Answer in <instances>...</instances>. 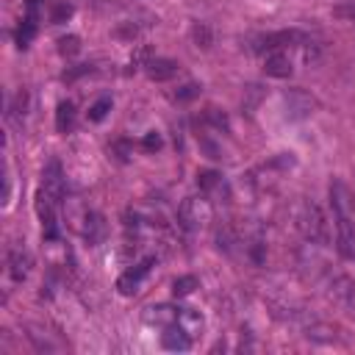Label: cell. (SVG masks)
<instances>
[{
	"label": "cell",
	"instance_id": "obj_1",
	"mask_svg": "<svg viewBox=\"0 0 355 355\" xmlns=\"http://www.w3.org/2000/svg\"><path fill=\"white\" fill-rule=\"evenodd\" d=\"M294 225L311 244H330V222L313 200H300L294 208Z\"/></svg>",
	"mask_w": 355,
	"mask_h": 355
},
{
	"label": "cell",
	"instance_id": "obj_2",
	"mask_svg": "<svg viewBox=\"0 0 355 355\" xmlns=\"http://www.w3.org/2000/svg\"><path fill=\"white\" fill-rule=\"evenodd\" d=\"M214 216V208H211V200L208 197H186L178 208V222L180 227L186 230H202Z\"/></svg>",
	"mask_w": 355,
	"mask_h": 355
},
{
	"label": "cell",
	"instance_id": "obj_3",
	"mask_svg": "<svg viewBox=\"0 0 355 355\" xmlns=\"http://www.w3.org/2000/svg\"><path fill=\"white\" fill-rule=\"evenodd\" d=\"M283 103H286V116L288 119H305L316 108V100L305 89H288L283 94Z\"/></svg>",
	"mask_w": 355,
	"mask_h": 355
},
{
	"label": "cell",
	"instance_id": "obj_4",
	"mask_svg": "<svg viewBox=\"0 0 355 355\" xmlns=\"http://www.w3.org/2000/svg\"><path fill=\"white\" fill-rule=\"evenodd\" d=\"M153 263H155V258H144V261H139L133 269L122 272V275H119V280H116V291H119L122 297H133V294L139 291L141 280L147 277V272H150V266H153Z\"/></svg>",
	"mask_w": 355,
	"mask_h": 355
},
{
	"label": "cell",
	"instance_id": "obj_5",
	"mask_svg": "<svg viewBox=\"0 0 355 355\" xmlns=\"http://www.w3.org/2000/svg\"><path fill=\"white\" fill-rule=\"evenodd\" d=\"M31 266H33V255H31L28 247L17 244V247L8 250V275H11L17 283H22V280L31 275Z\"/></svg>",
	"mask_w": 355,
	"mask_h": 355
},
{
	"label": "cell",
	"instance_id": "obj_6",
	"mask_svg": "<svg viewBox=\"0 0 355 355\" xmlns=\"http://www.w3.org/2000/svg\"><path fill=\"white\" fill-rule=\"evenodd\" d=\"M42 189L53 197V200H64V172H61V164L58 161H50L42 172Z\"/></svg>",
	"mask_w": 355,
	"mask_h": 355
},
{
	"label": "cell",
	"instance_id": "obj_7",
	"mask_svg": "<svg viewBox=\"0 0 355 355\" xmlns=\"http://www.w3.org/2000/svg\"><path fill=\"white\" fill-rule=\"evenodd\" d=\"M178 316H180V308L166 305V302H161V305H150V308L144 311V322H147L150 327H161V330L169 327V324H175Z\"/></svg>",
	"mask_w": 355,
	"mask_h": 355
},
{
	"label": "cell",
	"instance_id": "obj_8",
	"mask_svg": "<svg viewBox=\"0 0 355 355\" xmlns=\"http://www.w3.org/2000/svg\"><path fill=\"white\" fill-rule=\"evenodd\" d=\"M330 205H333V214H336V216H352V197H349V189H347L344 180H338V178L330 180Z\"/></svg>",
	"mask_w": 355,
	"mask_h": 355
},
{
	"label": "cell",
	"instance_id": "obj_9",
	"mask_svg": "<svg viewBox=\"0 0 355 355\" xmlns=\"http://www.w3.org/2000/svg\"><path fill=\"white\" fill-rule=\"evenodd\" d=\"M178 61H172V58H150L147 64H144V72H147V78L150 80H155V83H164V80H172L175 75H178Z\"/></svg>",
	"mask_w": 355,
	"mask_h": 355
},
{
	"label": "cell",
	"instance_id": "obj_10",
	"mask_svg": "<svg viewBox=\"0 0 355 355\" xmlns=\"http://www.w3.org/2000/svg\"><path fill=\"white\" fill-rule=\"evenodd\" d=\"M263 72H266L269 78H288V75L294 72V67H291V58H288L283 50H272V53H266V58H263Z\"/></svg>",
	"mask_w": 355,
	"mask_h": 355
},
{
	"label": "cell",
	"instance_id": "obj_11",
	"mask_svg": "<svg viewBox=\"0 0 355 355\" xmlns=\"http://www.w3.org/2000/svg\"><path fill=\"white\" fill-rule=\"evenodd\" d=\"M161 347H164V349H175V352H186V349L191 347V336L175 322V324L164 327V333H161Z\"/></svg>",
	"mask_w": 355,
	"mask_h": 355
},
{
	"label": "cell",
	"instance_id": "obj_12",
	"mask_svg": "<svg viewBox=\"0 0 355 355\" xmlns=\"http://www.w3.org/2000/svg\"><path fill=\"white\" fill-rule=\"evenodd\" d=\"M327 286H330V297L333 300H338V302H352L355 300V283L347 275H333Z\"/></svg>",
	"mask_w": 355,
	"mask_h": 355
},
{
	"label": "cell",
	"instance_id": "obj_13",
	"mask_svg": "<svg viewBox=\"0 0 355 355\" xmlns=\"http://www.w3.org/2000/svg\"><path fill=\"white\" fill-rule=\"evenodd\" d=\"M55 128L58 133H69L75 128V103L72 100H61L55 108Z\"/></svg>",
	"mask_w": 355,
	"mask_h": 355
},
{
	"label": "cell",
	"instance_id": "obj_14",
	"mask_svg": "<svg viewBox=\"0 0 355 355\" xmlns=\"http://www.w3.org/2000/svg\"><path fill=\"white\" fill-rule=\"evenodd\" d=\"M178 324L194 338L200 330H202V316L194 311V308H180V316H178Z\"/></svg>",
	"mask_w": 355,
	"mask_h": 355
},
{
	"label": "cell",
	"instance_id": "obj_15",
	"mask_svg": "<svg viewBox=\"0 0 355 355\" xmlns=\"http://www.w3.org/2000/svg\"><path fill=\"white\" fill-rule=\"evenodd\" d=\"M197 186H200L205 194H211V191L225 189V180H222L219 172H214V169H202V172H197Z\"/></svg>",
	"mask_w": 355,
	"mask_h": 355
},
{
	"label": "cell",
	"instance_id": "obj_16",
	"mask_svg": "<svg viewBox=\"0 0 355 355\" xmlns=\"http://www.w3.org/2000/svg\"><path fill=\"white\" fill-rule=\"evenodd\" d=\"M83 222H86V227H83V236L92 241V244H97L100 239H103V230H105V225H103V219L97 216V214H92V211H86V216H83Z\"/></svg>",
	"mask_w": 355,
	"mask_h": 355
},
{
	"label": "cell",
	"instance_id": "obj_17",
	"mask_svg": "<svg viewBox=\"0 0 355 355\" xmlns=\"http://www.w3.org/2000/svg\"><path fill=\"white\" fill-rule=\"evenodd\" d=\"M305 338L330 344V341H336V327H330V324H308L305 327Z\"/></svg>",
	"mask_w": 355,
	"mask_h": 355
},
{
	"label": "cell",
	"instance_id": "obj_18",
	"mask_svg": "<svg viewBox=\"0 0 355 355\" xmlns=\"http://www.w3.org/2000/svg\"><path fill=\"white\" fill-rule=\"evenodd\" d=\"M55 50H58L64 58H72V55L80 53V39H78L75 33H67V36H61V39L55 42Z\"/></svg>",
	"mask_w": 355,
	"mask_h": 355
},
{
	"label": "cell",
	"instance_id": "obj_19",
	"mask_svg": "<svg viewBox=\"0 0 355 355\" xmlns=\"http://www.w3.org/2000/svg\"><path fill=\"white\" fill-rule=\"evenodd\" d=\"M33 36H36V19L25 17V19H22V25L17 28V44L25 50V47L33 42Z\"/></svg>",
	"mask_w": 355,
	"mask_h": 355
},
{
	"label": "cell",
	"instance_id": "obj_20",
	"mask_svg": "<svg viewBox=\"0 0 355 355\" xmlns=\"http://www.w3.org/2000/svg\"><path fill=\"white\" fill-rule=\"evenodd\" d=\"M197 286H200V283H197L194 275H183V277H178V280L172 283V294H175V297H189Z\"/></svg>",
	"mask_w": 355,
	"mask_h": 355
},
{
	"label": "cell",
	"instance_id": "obj_21",
	"mask_svg": "<svg viewBox=\"0 0 355 355\" xmlns=\"http://www.w3.org/2000/svg\"><path fill=\"white\" fill-rule=\"evenodd\" d=\"M191 39H194L197 47H211L214 33H211V28H208L205 22H194V28H191Z\"/></svg>",
	"mask_w": 355,
	"mask_h": 355
},
{
	"label": "cell",
	"instance_id": "obj_22",
	"mask_svg": "<svg viewBox=\"0 0 355 355\" xmlns=\"http://www.w3.org/2000/svg\"><path fill=\"white\" fill-rule=\"evenodd\" d=\"M108 111H111V97H100V100L92 103V108H89V119H92V122H100V119H105Z\"/></svg>",
	"mask_w": 355,
	"mask_h": 355
},
{
	"label": "cell",
	"instance_id": "obj_23",
	"mask_svg": "<svg viewBox=\"0 0 355 355\" xmlns=\"http://www.w3.org/2000/svg\"><path fill=\"white\" fill-rule=\"evenodd\" d=\"M200 89H202V86L194 83V80H191V83H183V86L175 92V100H178V103H189V100H194V97L200 94Z\"/></svg>",
	"mask_w": 355,
	"mask_h": 355
},
{
	"label": "cell",
	"instance_id": "obj_24",
	"mask_svg": "<svg viewBox=\"0 0 355 355\" xmlns=\"http://www.w3.org/2000/svg\"><path fill=\"white\" fill-rule=\"evenodd\" d=\"M25 108H28V94H25V92H17V100L11 103L8 111H11L14 116H25Z\"/></svg>",
	"mask_w": 355,
	"mask_h": 355
},
{
	"label": "cell",
	"instance_id": "obj_25",
	"mask_svg": "<svg viewBox=\"0 0 355 355\" xmlns=\"http://www.w3.org/2000/svg\"><path fill=\"white\" fill-rule=\"evenodd\" d=\"M67 17H72V6H55V11H53V22H64Z\"/></svg>",
	"mask_w": 355,
	"mask_h": 355
},
{
	"label": "cell",
	"instance_id": "obj_26",
	"mask_svg": "<svg viewBox=\"0 0 355 355\" xmlns=\"http://www.w3.org/2000/svg\"><path fill=\"white\" fill-rule=\"evenodd\" d=\"M208 119H211L216 128H225V130H227V116H225V114H219L216 108H208Z\"/></svg>",
	"mask_w": 355,
	"mask_h": 355
},
{
	"label": "cell",
	"instance_id": "obj_27",
	"mask_svg": "<svg viewBox=\"0 0 355 355\" xmlns=\"http://www.w3.org/2000/svg\"><path fill=\"white\" fill-rule=\"evenodd\" d=\"M86 72H92V67H89V64H78L75 69H69V72H64V80H75L78 75H86Z\"/></svg>",
	"mask_w": 355,
	"mask_h": 355
},
{
	"label": "cell",
	"instance_id": "obj_28",
	"mask_svg": "<svg viewBox=\"0 0 355 355\" xmlns=\"http://www.w3.org/2000/svg\"><path fill=\"white\" fill-rule=\"evenodd\" d=\"M39 6H42V0H28V3H25V17L39 19Z\"/></svg>",
	"mask_w": 355,
	"mask_h": 355
},
{
	"label": "cell",
	"instance_id": "obj_29",
	"mask_svg": "<svg viewBox=\"0 0 355 355\" xmlns=\"http://www.w3.org/2000/svg\"><path fill=\"white\" fill-rule=\"evenodd\" d=\"M144 147H147V150H158V147H161V136H158L155 130L147 133V136H144Z\"/></svg>",
	"mask_w": 355,
	"mask_h": 355
},
{
	"label": "cell",
	"instance_id": "obj_30",
	"mask_svg": "<svg viewBox=\"0 0 355 355\" xmlns=\"http://www.w3.org/2000/svg\"><path fill=\"white\" fill-rule=\"evenodd\" d=\"M114 150L119 153V161H128V153H130V147H128V141H116V144H114Z\"/></svg>",
	"mask_w": 355,
	"mask_h": 355
}]
</instances>
